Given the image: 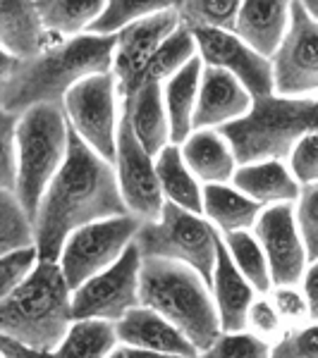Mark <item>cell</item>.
Here are the masks:
<instances>
[{
	"mask_svg": "<svg viewBox=\"0 0 318 358\" xmlns=\"http://www.w3.org/2000/svg\"><path fill=\"white\" fill-rule=\"evenodd\" d=\"M72 294L60 261H39L17 289L0 296V332L39 354H55L74 322Z\"/></svg>",
	"mask_w": 318,
	"mask_h": 358,
	"instance_id": "cell-3",
	"label": "cell"
},
{
	"mask_svg": "<svg viewBox=\"0 0 318 358\" xmlns=\"http://www.w3.org/2000/svg\"><path fill=\"white\" fill-rule=\"evenodd\" d=\"M67 122L91 148L115 165L118 131L123 120V94L113 72L79 82L62 101Z\"/></svg>",
	"mask_w": 318,
	"mask_h": 358,
	"instance_id": "cell-8",
	"label": "cell"
},
{
	"mask_svg": "<svg viewBox=\"0 0 318 358\" xmlns=\"http://www.w3.org/2000/svg\"><path fill=\"white\" fill-rule=\"evenodd\" d=\"M292 175L302 187L318 184V131L304 134L294 141L290 155H287Z\"/></svg>",
	"mask_w": 318,
	"mask_h": 358,
	"instance_id": "cell-40",
	"label": "cell"
},
{
	"mask_svg": "<svg viewBox=\"0 0 318 358\" xmlns=\"http://www.w3.org/2000/svg\"><path fill=\"white\" fill-rule=\"evenodd\" d=\"M268 296L277 308V313H280L282 322L287 325V330H290V327H299L311 320L309 303H306V296L299 285L297 287H273V289L268 292Z\"/></svg>",
	"mask_w": 318,
	"mask_h": 358,
	"instance_id": "cell-41",
	"label": "cell"
},
{
	"mask_svg": "<svg viewBox=\"0 0 318 358\" xmlns=\"http://www.w3.org/2000/svg\"><path fill=\"white\" fill-rule=\"evenodd\" d=\"M0 356L3 358H27V356H39V351L32 349V346L25 342H20V339L10 337V334L0 332Z\"/></svg>",
	"mask_w": 318,
	"mask_h": 358,
	"instance_id": "cell-43",
	"label": "cell"
},
{
	"mask_svg": "<svg viewBox=\"0 0 318 358\" xmlns=\"http://www.w3.org/2000/svg\"><path fill=\"white\" fill-rule=\"evenodd\" d=\"M196 55L199 53H196L194 34L182 24L177 31H172L170 36L165 38L158 50H155V55L151 57L148 67L144 69L141 79H139V86L141 84H165L167 79L175 77L187 62H192Z\"/></svg>",
	"mask_w": 318,
	"mask_h": 358,
	"instance_id": "cell-29",
	"label": "cell"
},
{
	"mask_svg": "<svg viewBox=\"0 0 318 358\" xmlns=\"http://www.w3.org/2000/svg\"><path fill=\"white\" fill-rule=\"evenodd\" d=\"M115 36L79 34L36 57L0 55V110L22 115L41 103L62 106L79 82L113 72Z\"/></svg>",
	"mask_w": 318,
	"mask_h": 358,
	"instance_id": "cell-2",
	"label": "cell"
},
{
	"mask_svg": "<svg viewBox=\"0 0 318 358\" xmlns=\"http://www.w3.org/2000/svg\"><path fill=\"white\" fill-rule=\"evenodd\" d=\"M294 0H242L233 31L254 50L273 57L290 29Z\"/></svg>",
	"mask_w": 318,
	"mask_h": 358,
	"instance_id": "cell-20",
	"label": "cell"
},
{
	"mask_svg": "<svg viewBox=\"0 0 318 358\" xmlns=\"http://www.w3.org/2000/svg\"><path fill=\"white\" fill-rule=\"evenodd\" d=\"M221 131L233 143L240 165L265 158L287 160L299 136L318 131V96L256 98L247 117L225 124Z\"/></svg>",
	"mask_w": 318,
	"mask_h": 358,
	"instance_id": "cell-5",
	"label": "cell"
},
{
	"mask_svg": "<svg viewBox=\"0 0 318 358\" xmlns=\"http://www.w3.org/2000/svg\"><path fill=\"white\" fill-rule=\"evenodd\" d=\"M201 72H204V60L196 55L175 77H170L163 84L167 120H170V141L175 146H182L194 131V113L196 101H199Z\"/></svg>",
	"mask_w": 318,
	"mask_h": 358,
	"instance_id": "cell-24",
	"label": "cell"
},
{
	"mask_svg": "<svg viewBox=\"0 0 318 358\" xmlns=\"http://www.w3.org/2000/svg\"><path fill=\"white\" fill-rule=\"evenodd\" d=\"M242 0H177L175 10L182 24L194 29H228L233 31Z\"/></svg>",
	"mask_w": 318,
	"mask_h": 358,
	"instance_id": "cell-33",
	"label": "cell"
},
{
	"mask_svg": "<svg viewBox=\"0 0 318 358\" xmlns=\"http://www.w3.org/2000/svg\"><path fill=\"white\" fill-rule=\"evenodd\" d=\"M120 346L118 325L103 317H77L57 346L55 356L65 358H106Z\"/></svg>",
	"mask_w": 318,
	"mask_h": 358,
	"instance_id": "cell-27",
	"label": "cell"
},
{
	"mask_svg": "<svg viewBox=\"0 0 318 358\" xmlns=\"http://www.w3.org/2000/svg\"><path fill=\"white\" fill-rule=\"evenodd\" d=\"M108 0H36L46 27L60 38L86 34L103 15Z\"/></svg>",
	"mask_w": 318,
	"mask_h": 358,
	"instance_id": "cell-28",
	"label": "cell"
},
{
	"mask_svg": "<svg viewBox=\"0 0 318 358\" xmlns=\"http://www.w3.org/2000/svg\"><path fill=\"white\" fill-rule=\"evenodd\" d=\"M254 98L235 74L221 67L204 65L199 86V101L194 113V129H223L247 117L254 108Z\"/></svg>",
	"mask_w": 318,
	"mask_h": 358,
	"instance_id": "cell-16",
	"label": "cell"
},
{
	"mask_svg": "<svg viewBox=\"0 0 318 358\" xmlns=\"http://www.w3.org/2000/svg\"><path fill=\"white\" fill-rule=\"evenodd\" d=\"M65 38L46 27L36 0H3L0 8V45L15 57H36Z\"/></svg>",
	"mask_w": 318,
	"mask_h": 358,
	"instance_id": "cell-18",
	"label": "cell"
},
{
	"mask_svg": "<svg viewBox=\"0 0 318 358\" xmlns=\"http://www.w3.org/2000/svg\"><path fill=\"white\" fill-rule=\"evenodd\" d=\"M69 151V122L62 106L41 103L20 115L17 124V184L15 194L36 222L46 189L60 172Z\"/></svg>",
	"mask_w": 318,
	"mask_h": 358,
	"instance_id": "cell-6",
	"label": "cell"
},
{
	"mask_svg": "<svg viewBox=\"0 0 318 358\" xmlns=\"http://www.w3.org/2000/svg\"><path fill=\"white\" fill-rule=\"evenodd\" d=\"M277 358H318V320H309L299 327H290L280 342L273 344Z\"/></svg>",
	"mask_w": 318,
	"mask_h": 358,
	"instance_id": "cell-38",
	"label": "cell"
},
{
	"mask_svg": "<svg viewBox=\"0 0 318 358\" xmlns=\"http://www.w3.org/2000/svg\"><path fill=\"white\" fill-rule=\"evenodd\" d=\"M270 62L275 96H318V20L304 8L302 0L292 3L290 29Z\"/></svg>",
	"mask_w": 318,
	"mask_h": 358,
	"instance_id": "cell-11",
	"label": "cell"
},
{
	"mask_svg": "<svg viewBox=\"0 0 318 358\" xmlns=\"http://www.w3.org/2000/svg\"><path fill=\"white\" fill-rule=\"evenodd\" d=\"M302 292L306 296V303H309V313L311 320H318V261L309 263L306 273L302 277Z\"/></svg>",
	"mask_w": 318,
	"mask_h": 358,
	"instance_id": "cell-42",
	"label": "cell"
},
{
	"mask_svg": "<svg viewBox=\"0 0 318 358\" xmlns=\"http://www.w3.org/2000/svg\"><path fill=\"white\" fill-rule=\"evenodd\" d=\"M141 263L137 241L118 263L86 280L72 294V310L77 317H103L118 322L132 308L141 306Z\"/></svg>",
	"mask_w": 318,
	"mask_h": 358,
	"instance_id": "cell-10",
	"label": "cell"
},
{
	"mask_svg": "<svg viewBox=\"0 0 318 358\" xmlns=\"http://www.w3.org/2000/svg\"><path fill=\"white\" fill-rule=\"evenodd\" d=\"M141 303L165 315L204 351L223 332L211 285L196 268L167 258H144Z\"/></svg>",
	"mask_w": 318,
	"mask_h": 358,
	"instance_id": "cell-4",
	"label": "cell"
},
{
	"mask_svg": "<svg viewBox=\"0 0 318 358\" xmlns=\"http://www.w3.org/2000/svg\"><path fill=\"white\" fill-rule=\"evenodd\" d=\"M115 172H118L120 192L127 203V210L139 222H153L163 215L165 196L155 172V155L141 146L132 129L130 120L123 113L118 131V155H115Z\"/></svg>",
	"mask_w": 318,
	"mask_h": 358,
	"instance_id": "cell-12",
	"label": "cell"
},
{
	"mask_svg": "<svg viewBox=\"0 0 318 358\" xmlns=\"http://www.w3.org/2000/svg\"><path fill=\"white\" fill-rule=\"evenodd\" d=\"M39 261H41L39 246H25L3 253L0 258V296L17 289L36 270Z\"/></svg>",
	"mask_w": 318,
	"mask_h": 358,
	"instance_id": "cell-35",
	"label": "cell"
},
{
	"mask_svg": "<svg viewBox=\"0 0 318 358\" xmlns=\"http://www.w3.org/2000/svg\"><path fill=\"white\" fill-rule=\"evenodd\" d=\"M115 325H118L120 344L148 349L158 356H180V358L201 356V351L196 349L194 342L180 327L172 325L165 315H160L158 310L148 308L144 303L132 308Z\"/></svg>",
	"mask_w": 318,
	"mask_h": 358,
	"instance_id": "cell-17",
	"label": "cell"
},
{
	"mask_svg": "<svg viewBox=\"0 0 318 358\" xmlns=\"http://www.w3.org/2000/svg\"><path fill=\"white\" fill-rule=\"evenodd\" d=\"M221 232L204 213H192L175 203H165L163 215L153 222H141L137 246L144 258H167L199 270L211 285L218 256Z\"/></svg>",
	"mask_w": 318,
	"mask_h": 358,
	"instance_id": "cell-7",
	"label": "cell"
},
{
	"mask_svg": "<svg viewBox=\"0 0 318 358\" xmlns=\"http://www.w3.org/2000/svg\"><path fill=\"white\" fill-rule=\"evenodd\" d=\"M17 124H20V115L0 110V151H3L0 189H10V192H15L17 165H20V155H17Z\"/></svg>",
	"mask_w": 318,
	"mask_h": 358,
	"instance_id": "cell-37",
	"label": "cell"
},
{
	"mask_svg": "<svg viewBox=\"0 0 318 358\" xmlns=\"http://www.w3.org/2000/svg\"><path fill=\"white\" fill-rule=\"evenodd\" d=\"M155 172L167 203L192 213H204V184L189 170L180 146L170 143L155 155Z\"/></svg>",
	"mask_w": 318,
	"mask_h": 358,
	"instance_id": "cell-26",
	"label": "cell"
},
{
	"mask_svg": "<svg viewBox=\"0 0 318 358\" xmlns=\"http://www.w3.org/2000/svg\"><path fill=\"white\" fill-rule=\"evenodd\" d=\"M123 113L130 120L141 146L151 155H158L172 143L163 84H141L137 91L123 98Z\"/></svg>",
	"mask_w": 318,
	"mask_h": 358,
	"instance_id": "cell-22",
	"label": "cell"
},
{
	"mask_svg": "<svg viewBox=\"0 0 318 358\" xmlns=\"http://www.w3.org/2000/svg\"><path fill=\"white\" fill-rule=\"evenodd\" d=\"M139 224L141 222L132 213H125L74 229L60 253V268L69 287L77 289L86 280L118 263L127 248L134 244Z\"/></svg>",
	"mask_w": 318,
	"mask_h": 358,
	"instance_id": "cell-9",
	"label": "cell"
},
{
	"mask_svg": "<svg viewBox=\"0 0 318 358\" xmlns=\"http://www.w3.org/2000/svg\"><path fill=\"white\" fill-rule=\"evenodd\" d=\"M211 358H265L273 356V344L251 332L249 327L233 332H221L218 339L204 351Z\"/></svg>",
	"mask_w": 318,
	"mask_h": 358,
	"instance_id": "cell-34",
	"label": "cell"
},
{
	"mask_svg": "<svg viewBox=\"0 0 318 358\" xmlns=\"http://www.w3.org/2000/svg\"><path fill=\"white\" fill-rule=\"evenodd\" d=\"M233 184L263 208L277 203H297L302 184L292 175L285 158H265L237 167Z\"/></svg>",
	"mask_w": 318,
	"mask_h": 358,
	"instance_id": "cell-21",
	"label": "cell"
},
{
	"mask_svg": "<svg viewBox=\"0 0 318 358\" xmlns=\"http://www.w3.org/2000/svg\"><path fill=\"white\" fill-rule=\"evenodd\" d=\"M247 327L270 344L280 342L282 334L287 332V325L282 322V317L277 313V308L273 306V301H270L268 294H258V296L254 299L249 315H247Z\"/></svg>",
	"mask_w": 318,
	"mask_h": 358,
	"instance_id": "cell-39",
	"label": "cell"
},
{
	"mask_svg": "<svg viewBox=\"0 0 318 358\" xmlns=\"http://www.w3.org/2000/svg\"><path fill=\"white\" fill-rule=\"evenodd\" d=\"M182 27V20L175 8L146 17L141 22L125 27L115 34V55H113V74L118 79L120 94L130 96L139 86L144 69L148 67L155 50L172 31Z\"/></svg>",
	"mask_w": 318,
	"mask_h": 358,
	"instance_id": "cell-15",
	"label": "cell"
},
{
	"mask_svg": "<svg viewBox=\"0 0 318 358\" xmlns=\"http://www.w3.org/2000/svg\"><path fill=\"white\" fill-rule=\"evenodd\" d=\"M196 53L204 65L235 74L254 98L273 96V62L228 29H194Z\"/></svg>",
	"mask_w": 318,
	"mask_h": 358,
	"instance_id": "cell-14",
	"label": "cell"
},
{
	"mask_svg": "<svg viewBox=\"0 0 318 358\" xmlns=\"http://www.w3.org/2000/svg\"><path fill=\"white\" fill-rule=\"evenodd\" d=\"M225 246H228L230 256L237 268L242 270V275L254 285V289L258 294H268L273 289V277H270L268 258L261 246V241L256 239V234L251 229H240V232H228L221 234Z\"/></svg>",
	"mask_w": 318,
	"mask_h": 358,
	"instance_id": "cell-30",
	"label": "cell"
},
{
	"mask_svg": "<svg viewBox=\"0 0 318 358\" xmlns=\"http://www.w3.org/2000/svg\"><path fill=\"white\" fill-rule=\"evenodd\" d=\"M36 246V222L15 192L0 189V253Z\"/></svg>",
	"mask_w": 318,
	"mask_h": 358,
	"instance_id": "cell-31",
	"label": "cell"
},
{
	"mask_svg": "<svg viewBox=\"0 0 318 358\" xmlns=\"http://www.w3.org/2000/svg\"><path fill=\"white\" fill-rule=\"evenodd\" d=\"M211 294H213V301H216L223 332L244 330L247 315H249V308L254 299L258 296V292L254 289L251 282L235 265L223 236L218 239V256L211 277Z\"/></svg>",
	"mask_w": 318,
	"mask_h": 358,
	"instance_id": "cell-19",
	"label": "cell"
},
{
	"mask_svg": "<svg viewBox=\"0 0 318 358\" xmlns=\"http://www.w3.org/2000/svg\"><path fill=\"white\" fill-rule=\"evenodd\" d=\"M302 3H304V8L318 20V0H302Z\"/></svg>",
	"mask_w": 318,
	"mask_h": 358,
	"instance_id": "cell-44",
	"label": "cell"
},
{
	"mask_svg": "<svg viewBox=\"0 0 318 358\" xmlns=\"http://www.w3.org/2000/svg\"><path fill=\"white\" fill-rule=\"evenodd\" d=\"M118 172L69 127V151L60 172L46 189L36 213V246L41 261H60L74 229L106 217L125 215Z\"/></svg>",
	"mask_w": 318,
	"mask_h": 358,
	"instance_id": "cell-1",
	"label": "cell"
},
{
	"mask_svg": "<svg viewBox=\"0 0 318 358\" xmlns=\"http://www.w3.org/2000/svg\"><path fill=\"white\" fill-rule=\"evenodd\" d=\"M268 258L273 287H297L309 268L304 236L299 232L294 203H277L261 210L251 229Z\"/></svg>",
	"mask_w": 318,
	"mask_h": 358,
	"instance_id": "cell-13",
	"label": "cell"
},
{
	"mask_svg": "<svg viewBox=\"0 0 318 358\" xmlns=\"http://www.w3.org/2000/svg\"><path fill=\"white\" fill-rule=\"evenodd\" d=\"M263 206L249 199L233 182L204 184V215L221 234L254 229Z\"/></svg>",
	"mask_w": 318,
	"mask_h": 358,
	"instance_id": "cell-25",
	"label": "cell"
},
{
	"mask_svg": "<svg viewBox=\"0 0 318 358\" xmlns=\"http://www.w3.org/2000/svg\"><path fill=\"white\" fill-rule=\"evenodd\" d=\"M180 148L189 170L199 177L201 184L233 182L240 167L233 143L221 129H194Z\"/></svg>",
	"mask_w": 318,
	"mask_h": 358,
	"instance_id": "cell-23",
	"label": "cell"
},
{
	"mask_svg": "<svg viewBox=\"0 0 318 358\" xmlns=\"http://www.w3.org/2000/svg\"><path fill=\"white\" fill-rule=\"evenodd\" d=\"M175 3L177 0H108L103 15L91 24L89 31L101 34V36H115L134 22L175 8Z\"/></svg>",
	"mask_w": 318,
	"mask_h": 358,
	"instance_id": "cell-32",
	"label": "cell"
},
{
	"mask_svg": "<svg viewBox=\"0 0 318 358\" xmlns=\"http://www.w3.org/2000/svg\"><path fill=\"white\" fill-rule=\"evenodd\" d=\"M294 213H297L299 232L304 236L306 256H309V263H314L318 261V184L302 187V194L294 203Z\"/></svg>",
	"mask_w": 318,
	"mask_h": 358,
	"instance_id": "cell-36",
	"label": "cell"
}]
</instances>
